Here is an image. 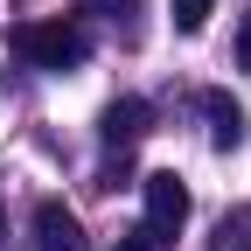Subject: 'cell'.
Masks as SVG:
<instances>
[{
  "label": "cell",
  "instance_id": "6da1fadb",
  "mask_svg": "<svg viewBox=\"0 0 251 251\" xmlns=\"http://www.w3.org/2000/svg\"><path fill=\"white\" fill-rule=\"evenodd\" d=\"M7 42H14V56L35 63V70H77V63L91 56V35L77 21H21Z\"/></svg>",
  "mask_w": 251,
  "mask_h": 251
},
{
  "label": "cell",
  "instance_id": "8fae6325",
  "mask_svg": "<svg viewBox=\"0 0 251 251\" xmlns=\"http://www.w3.org/2000/svg\"><path fill=\"white\" fill-rule=\"evenodd\" d=\"M237 63L251 70V14H244V28H237Z\"/></svg>",
  "mask_w": 251,
  "mask_h": 251
},
{
  "label": "cell",
  "instance_id": "52a82bcc",
  "mask_svg": "<svg viewBox=\"0 0 251 251\" xmlns=\"http://www.w3.org/2000/svg\"><path fill=\"white\" fill-rule=\"evenodd\" d=\"M209 7H216V0H175V28H181V35H202Z\"/></svg>",
  "mask_w": 251,
  "mask_h": 251
},
{
  "label": "cell",
  "instance_id": "ba28073f",
  "mask_svg": "<svg viewBox=\"0 0 251 251\" xmlns=\"http://www.w3.org/2000/svg\"><path fill=\"white\" fill-rule=\"evenodd\" d=\"M140 0H84V14H105V21H119V14H133Z\"/></svg>",
  "mask_w": 251,
  "mask_h": 251
},
{
  "label": "cell",
  "instance_id": "7a4b0ae2",
  "mask_svg": "<svg viewBox=\"0 0 251 251\" xmlns=\"http://www.w3.org/2000/svg\"><path fill=\"white\" fill-rule=\"evenodd\" d=\"M140 196H147V224H140V230L168 251V244L181 237V224H188V181H181L175 168H161V175L140 181Z\"/></svg>",
  "mask_w": 251,
  "mask_h": 251
},
{
  "label": "cell",
  "instance_id": "8992f818",
  "mask_svg": "<svg viewBox=\"0 0 251 251\" xmlns=\"http://www.w3.org/2000/svg\"><path fill=\"white\" fill-rule=\"evenodd\" d=\"M209 251H251V209L224 216V224H216V244H209Z\"/></svg>",
  "mask_w": 251,
  "mask_h": 251
},
{
  "label": "cell",
  "instance_id": "3957f363",
  "mask_svg": "<svg viewBox=\"0 0 251 251\" xmlns=\"http://www.w3.org/2000/svg\"><path fill=\"white\" fill-rule=\"evenodd\" d=\"M28 237H35V251H91V244H84V224H77V216L63 209L56 196L35 202V216H28Z\"/></svg>",
  "mask_w": 251,
  "mask_h": 251
},
{
  "label": "cell",
  "instance_id": "9c48e42d",
  "mask_svg": "<svg viewBox=\"0 0 251 251\" xmlns=\"http://www.w3.org/2000/svg\"><path fill=\"white\" fill-rule=\"evenodd\" d=\"M126 181H133V168H126V153H119V161H105V175H98V188H126Z\"/></svg>",
  "mask_w": 251,
  "mask_h": 251
},
{
  "label": "cell",
  "instance_id": "277c9868",
  "mask_svg": "<svg viewBox=\"0 0 251 251\" xmlns=\"http://www.w3.org/2000/svg\"><path fill=\"white\" fill-rule=\"evenodd\" d=\"M147 119H153V112H147V98H112V105H105V119H98V140L126 153V147H140V140H147Z\"/></svg>",
  "mask_w": 251,
  "mask_h": 251
},
{
  "label": "cell",
  "instance_id": "30bf717a",
  "mask_svg": "<svg viewBox=\"0 0 251 251\" xmlns=\"http://www.w3.org/2000/svg\"><path fill=\"white\" fill-rule=\"evenodd\" d=\"M119 251H161V244H153L147 230H126V237H119Z\"/></svg>",
  "mask_w": 251,
  "mask_h": 251
},
{
  "label": "cell",
  "instance_id": "5b68a950",
  "mask_svg": "<svg viewBox=\"0 0 251 251\" xmlns=\"http://www.w3.org/2000/svg\"><path fill=\"white\" fill-rule=\"evenodd\" d=\"M202 112H209V140L224 147V153H237L244 147V105L224 98V91H202Z\"/></svg>",
  "mask_w": 251,
  "mask_h": 251
},
{
  "label": "cell",
  "instance_id": "7c38bea8",
  "mask_svg": "<svg viewBox=\"0 0 251 251\" xmlns=\"http://www.w3.org/2000/svg\"><path fill=\"white\" fill-rule=\"evenodd\" d=\"M0 237H7V216H0Z\"/></svg>",
  "mask_w": 251,
  "mask_h": 251
}]
</instances>
